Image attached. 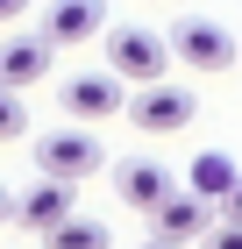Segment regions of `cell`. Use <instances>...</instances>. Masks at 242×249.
Here are the masks:
<instances>
[{"mask_svg":"<svg viewBox=\"0 0 242 249\" xmlns=\"http://www.w3.org/2000/svg\"><path fill=\"white\" fill-rule=\"evenodd\" d=\"M50 57H57V43L43 36V29H36V36H7V43H0V86L21 93V86L50 78Z\"/></svg>","mask_w":242,"mask_h":249,"instance_id":"9","label":"cell"},{"mask_svg":"<svg viewBox=\"0 0 242 249\" xmlns=\"http://www.w3.org/2000/svg\"><path fill=\"white\" fill-rule=\"evenodd\" d=\"M0 221H15V192H7V185H0Z\"/></svg>","mask_w":242,"mask_h":249,"instance_id":"17","label":"cell"},{"mask_svg":"<svg viewBox=\"0 0 242 249\" xmlns=\"http://www.w3.org/2000/svg\"><path fill=\"white\" fill-rule=\"evenodd\" d=\"M114 192H121V207H135V213H157L171 199V171L164 164H149V157H129V164H121V171H114Z\"/></svg>","mask_w":242,"mask_h":249,"instance_id":"10","label":"cell"},{"mask_svg":"<svg viewBox=\"0 0 242 249\" xmlns=\"http://www.w3.org/2000/svg\"><path fill=\"white\" fill-rule=\"evenodd\" d=\"M43 36H50L57 50L107 36V0H50V7H43Z\"/></svg>","mask_w":242,"mask_h":249,"instance_id":"7","label":"cell"},{"mask_svg":"<svg viewBox=\"0 0 242 249\" xmlns=\"http://www.w3.org/2000/svg\"><path fill=\"white\" fill-rule=\"evenodd\" d=\"M29 7H36V0H0V21H21Z\"/></svg>","mask_w":242,"mask_h":249,"instance_id":"15","label":"cell"},{"mask_svg":"<svg viewBox=\"0 0 242 249\" xmlns=\"http://www.w3.org/2000/svg\"><path fill=\"white\" fill-rule=\"evenodd\" d=\"M72 192H78V178H50L43 171L36 185L15 199V228H29V235H50L57 221H72Z\"/></svg>","mask_w":242,"mask_h":249,"instance_id":"6","label":"cell"},{"mask_svg":"<svg viewBox=\"0 0 242 249\" xmlns=\"http://www.w3.org/2000/svg\"><path fill=\"white\" fill-rule=\"evenodd\" d=\"M171 50L192 71H228L235 64V36H228L221 21H206V15H178L171 21Z\"/></svg>","mask_w":242,"mask_h":249,"instance_id":"4","label":"cell"},{"mask_svg":"<svg viewBox=\"0 0 242 249\" xmlns=\"http://www.w3.org/2000/svg\"><path fill=\"white\" fill-rule=\"evenodd\" d=\"M235 178H242V164H235L228 150H200V157H192V171H186V185H192V192H206V199L221 207L228 192H235Z\"/></svg>","mask_w":242,"mask_h":249,"instance_id":"11","label":"cell"},{"mask_svg":"<svg viewBox=\"0 0 242 249\" xmlns=\"http://www.w3.org/2000/svg\"><path fill=\"white\" fill-rule=\"evenodd\" d=\"M143 249H186V242H171V235H149V242Z\"/></svg>","mask_w":242,"mask_h":249,"instance_id":"18","label":"cell"},{"mask_svg":"<svg viewBox=\"0 0 242 249\" xmlns=\"http://www.w3.org/2000/svg\"><path fill=\"white\" fill-rule=\"evenodd\" d=\"M107 64L129 86H149V78H164L171 64H178V50H171V36H157V29H107Z\"/></svg>","mask_w":242,"mask_h":249,"instance_id":"1","label":"cell"},{"mask_svg":"<svg viewBox=\"0 0 242 249\" xmlns=\"http://www.w3.org/2000/svg\"><path fill=\"white\" fill-rule=\"evenodd\" d=\"M114 235L100 228V221H86V213H72V221H57L50 235H43V249H107Z\"/></svg>","mask_w":242,"mask_h":249,"instance_id":"12","label":"cell"},{"mask_svg":"<svg viewBox=\"0 0 242 249\" xmlns=\"http://www.w3.org/2000/svg\"><path fill=\"white\" fill-rule=\"evenodd\" d=\"M100 164H107V150H100L93 128H50V135H36V171H50V178H93Z\"/></svg>","mask_w":242,"mask_h":249,"instance_id":"3","label":"cell"},{"mask_svg":"<svg viewBox=\"0 0 242 249\" xmlns=\"http://www.w3.org/2000/svg\"><path fill=\"white\" fill-rule=\"evenodd\" d=\"M214 213H221V207H214V199H206V192H171V199H164V207H157V213H149V235H171V242H192V235H206V228H214Z\"/></svg>","mask_w":242,"mask_h":249,"instance_id":"8","label":"cell"},{"mask_svg":"<svg viewBox=\"0 0 242 249\" xmlns=\"http://www.w3.org/2000/svg\"><path fill=\"white\" fill-rule=\"evenodd\" d=\"M221 213H235V221H242V178H235V192L221 199Z\"/></svg>","mask_w":242,"mask_h":249,"instance_id":"16","label":"cell"},{"mask_svg":"<svg viewBox=\"0 0 242 249\" xmlns=\"http://www.w3.org/2000/svg\"><path fill=\"white\" fill-rule=\"evenodd\" d=\"M121 86H129V78L114 71V64H100V71H72L64 86H57V100H64V114H72V121H114L121 107H129Z\"/></svg>","mask_w":242,"mask_h":249,"instance_id":"2","label":"cell"},{"mask_svg":"<svg viewBox=\"0 0 242 249\" xmlns=\"http://www.w3.org/2000/svg\"><path fill=\"white\" fill-rule=\"evenodd\" d=\"M200 249H242V221H235V213H221V221L200 235Z\"/></svg>","mask_w":242,"mask_h":249,"instance_id":"14","label":"cell"},{"mask_svg":"<svg viewBox=\"0 0 242 249\" xmlns=\"http://www.w3.org/2000/svg\"><path fill=\"white\" fill-rule=\"evenodd\" d=\"M21 135H29V107L15 86H0V142H21Z\"/></svg>","mask_w":242,"mask_h":249,"instance_id":"13","label":"cell"},{"mask_svg":"<svg viewBox=\"0 0 242 249\" xmlns=\"http://www.w3.org/2000/svg\"><path fill=\"white\" fill-rule=\"evenodd\" d=\"M192 114H200V100H192L186 86H164V78L135 86V100H129V121H135L143 135H178Z\"/></svg>","mask_w":242,"mask_h":249,"instance_id":"5","label":"cell"}]
</instances>
